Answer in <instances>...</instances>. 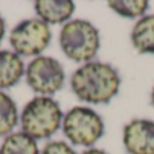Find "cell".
<instances>
[{"label":"cell","mask_w":154,"mask_h":154,"mask_svg":"<svg viewBox=\"0 0 154 154\" xmlns=\"http://www.w3.org/2000/svg\"><path fill=\"white\" fill-rule=\"evenodd\" d=\"M70 87L73 93L85 103L107 104L119 92L120 76L109 64L91 61L72 75Z\"/></svg>","instance_id":"obj_1"},{"label":"cell","mask_w":154,"mask_h":154,"mask_svg":"<svg viewBox=\"0 0 154 154\" xmlns=\"http://www.w3.org/2000/svg\"><path fill=\"white\" fill-rule=\"evenodd\" d=\"M62 123V111L58 103L49 96H37L24 106L20 125L24 134L34 139L50 138Z\"/></svg>","instance_id":"obj_2"},{"label":"cell","mask_w":154,"mask_h":154,"mask_svg":"<svg viewBox=\"0 0 154 154\" xmlns=\"http://www.w3.org/2000/svg\"><path fill=\"white\" fill-rule=\"evenodd\" d=\"M64 54L75 62H91L100 49V34L91 22L75 19L64 24L60 32Z\"/></svg>","instance_id":"obj_3"},{"label":"cell","mask_w":154,"mask_h":154,"mask_svg":"<svg viewBox=\"0 0 154 154\" xmlns=\"http://www.w3.org/2000/svg\"><path fill=\"white\" fill-rule=\"evenodd\" d=\"M62 131L73 145L91 147L103 137L104 122L92 108L75 107L64 116Z\"/></svg>","instance_id":"obj_4"},{"label":"cell","mask_w":154,"mask_h":154,"mask_svg":"<svg viewBox=\"0 0 154 154\" xmlns=\"http://www.w3.org/2000/svg\"><path fill=\"white\" fill-rule=\"evenodd\" d=\"M51 31L39 18H31L20 22L10 34V43L18 56L31 57L41 54L49 46Z\"/></svg>","instance_id":"obj_5"},{"label":"cell","mask_w":154,"mask_h":154,"mask_svg":"<svg viewBox=\"0 0 154 154\" xmlns=\"http://www.w3.org/2000/svg\"><path fill=\"white\" fill-rule=\"evenodd\" d=\"M26 80L34 92L42 96L53 95L62 88L65 70L61 62L51 57L41 56L34 58L26 69Z\"/></svg>","instance_id":"obj_6"},{"label":"cell","mask_w":154,"mask_h":154,"mask_svg":"<svg viewBox=\"0 0 154 154\" xmlns=\"http://www.w3.org/2000/svg\"><path fill=\"white\" fill-rule=\"evenodd\" d=\"M123 143L130 154H154V122L131 120L123 130Z\"/></svg>","instance_id":"obj_7"},{"label":"cell","mask_w":154,"mask_h":154,"mask_svg":"<svg viewBox=\"0 0 154 154\" xmlns=\"http://www.w3.org/2000/svg\"><path fill=\"white\" fill-rule=\"evenodd\" d=\"M35 12L46 24H60L69 20L76 10L70 0H38L34 4Z\"/></svg>","instance_id":"obj_8"},{"label":"cell","mask_w":154,"mask_h":154,"mask_svg":"<svg viewBox=\"0 0 154 154\" xmlns=\"http://www.w3.org/2000/svg\"><path fill=\"white\" fill-rule=\"evenodd\" d=\"M24 73L20 56L15 51L0 50V89L16 85Z\"/></svg>","instance_id":"obj_9"},{"label":"cell","mask_w":154,"mask_h":154,"mask_svg":"<svg viewBox=\"0 0 154 154\" xmlns=\"http://www.w3.org/2000/svg\"><path fill=\"white\" fill-rule=\"evenodd\" d=\"M131 42L142 54H154V15L142 16L131 31Z\"/></svg>","instance_id":"obj_10"},{"label":"cell","mask_w":154,"mask_h":154,"mask_svg":"<svg viewBox=\"0 0 154 154\" xmlns=\"http://www.w3.org/2000/svg\"><path fill=\"white\" fill-rule=\"evenodd\" d=\"M0 154H39V150L35 139L22 131L10 134L4 139Z\"/></svg>","instance_id":"obj_11"},{"label":"cell","mask_w":154,"mask_h":154,"mask_svg":"<svg viewBox=\"0 0 154 154\" xmlns=\"http://www.w3.org/2000/svg\"><path fill=\"white\" fill-rule=\"evenodd\" d=\"M18 125V108L7 93L0 91V137L8 135Z\"/></svg>","instance_id":"obj_12"},{"label":"cell","mask_w":154,"mask_h":154,"mask_svg":"<svg viewBox=\"0 0 154 154\" xmlns=\"http://www.w3.org/2000/svg\"><path fill=\"white\" fill-rule=\"evenodd\" d=\"M108 5L120 16L133 19L145 15L146 10L149 8V2L146 0H114V2H109Z\"/></svg>","instance_id":"obj_13"},{"label":"cell","mask_w":154,"mask_h":154,"mask_svg":"<svg viewBox=\"0 0 154 154\" xmlns=\"http://www.w3.org/2000/svg\"><path fill=\"white\" fill-rule=\"evenodd\" d=\"M42 154H76V152L65 142L56 141L46 145L42 150Z\"/></svg>","instance_id":"obj_14"},{"label":"cell","mask_w":154,"mask_h":154,"mask_svg":"<svg viewBox=\"0 0 154 154\" xmlns=\"http://www.w3.org/2000/svg\"><path fill=\"white\" fill-rule=\"evenodd\" d=\"M4 34H5V22H4V19H3V16L0 15V43H2V39H3V37H4Z\"/></svg>","instance_id":"obj_15"},{"label":"cell","mask_w":154,"mask_h":154,"mask_svg":"<svg viewBox=\"0 0 154 154\" xmlns=\"http://www.w3.org/2000/svg\"><path fill=\"white\" fill-rule=\"evenodd\" d=\"M82 154H107V153L104 152V150H100V149H88Z\"/></svg>","instance_id":"obj_16"},{"label":"cell","mask_w":154,"mask_h":154,"mask_svg":"<svg viewBox=\"0 0 154 154\" xmlns=\"http://www.w3.org/2000/svg\"><path fill=\"white\" fill-rule=\"evenodd\" d=\"M152 104L154 107V87H153V91H152Z\"/></svg>","instance_id":"obj_17"}]
</instances>
